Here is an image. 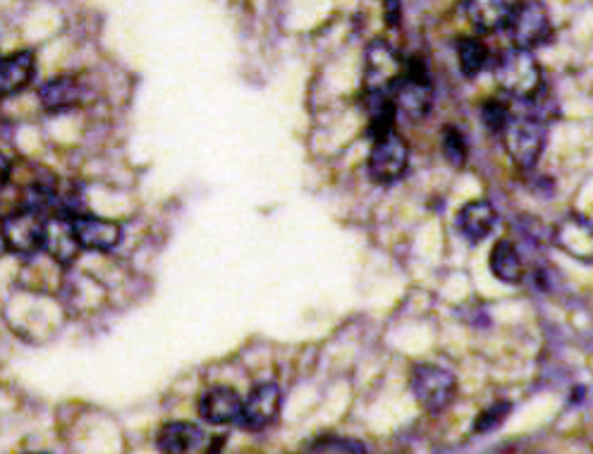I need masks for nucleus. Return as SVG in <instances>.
Masks as SVG:
<instances>
[{
	"instance_id": "1",
	"label": "nucleus",
	"mask_w": 593,
	"mask_h": 454,
	"mask_svg": "<svg viewBox=\"0 0 593 454\" xmlns=\"http://www.w3.org/2000/svg\"><path fill=\"white\" fill-rule=\"evenodd\" d=\"M493 78L508 96L520 103L534 101L543 86L539 60L534 53L524 49H508L500 53L493 65Z\"/></svg>"
},
{
	"instance_id": "2",
	"label": "nucleus",
	"mask_w": 593,
	"mask_h": 454,
	"mask_svg": "<svg viewBox=\"0 0 593 454\" xmlns=\"http://www.w3.org/2000/svg\"><path fill=\"white\" fill-rule=\"evenodd\" d=\"M405 60L384 39L369 43L364 53V91L367 96H392V89L402 80Z\"/></svg>"
},
{
	"instance_id": "3",
	"label": "nucleus",
	"mask_w": 593,
	"mask_h": 454,
	"mask_svg": "<svg viewBox=\"0 0 593 454\" xmlns=\"http://www.w3.org/2000/svg\"><path fill=\"white\" fill-rule=\"evenodd\" d=\"M412 392L426 412L440 414L452 404L458 381H454L452 371L438 367V363H419L412 371Z\"/></svg>"
},
{
	"instance_id": "4",
	"label": "nucleus",
	"mask_w": 593,
	"mask_h": 454,
	"mask_svg": "<svg viewBox=\"0 0 593 454\" xmlns=\"http://www.w3.org/2000/svg\"><path fill=\"white\" fill-rule=\"evenodd\" d=\"M49 214H43L39 208L22 206L14 214L6 216L3 223V239L6 249L18 256H32L39 249H43L45 225H49Z\"/></svg>"
},
{
	"instance_id": "5",
	"label": "nucleus",
	"mask_w": 593,
	"mask_h": 454,
	"mask_svg": "<svg viewBox=\"0 0 593 454\" xmlns=\"http://www.w3.org/2000/svg\"><path fill=\"white\" fill-rule=\"evenodd\" d=\"M392 103L409 120H421L431 113L433 82L419 60L405 68L402 80L392 89Z\"/></svg>"
},
{
	"instance_id": "6",
	"label": "nucleus",
	"mask_w": 593,
	"mask_h": 454,
	"mask_svg": "<svg viewBox=\"0 0 593 454\" xmlns=\"http://www.w3.org/2000/svg\"><path fill=\"white\" fill-rule=\"evenodd\" d=\"M503 136H505L510 158L520 165V168H534L545 148L549 132H545V125L541 123V120L520 115L510 120V125L503 132Z\"/></svg>"
},
{
	"instance_id": "7",
	"label": "nucleus",
	"mask_w": 593,
	"mask_h": 454,
	"mask_svg": "<svg viewBox=\"0 0 593 454\" xmlns=\"http://www.w3.org/2000/svg\"><path fill=\"white\" fill-rule=\"evenodd\" d=\"M407 165H409V146L405 142V136H400L398 132L378 136L369 156L371 179L388 185V182H395L405 175Z\"/></svg>"
},
{
	"instance_id": "8",
	"label": "nucleus",
	"mask_w": 593,
	"mask_h": 454,
	"mask_svg": "<svg viewBox=\"0 0 593 454\" xmlns=\"http://www.w3.org/2000/svg\"><path fill=\"white\" fill-rule=\"evenodd\" d=\"M508 32L514 41V49H536L551 34L549 12L541 3H520L514 8Z\"/></svg>"
},
{
	"instance_id": "9",
	"label": "nucleus",
	"mask_w": 593,
	"mask_h": 454,
	"mask_svg": "<svg viewBox=\"0 0 593 454\" xmlns=\"http://www.w3.org/2000/svg\"><path fill=\"white\" fill-rule=\"evenodd\" d=\"M283 404V390L276 383H262L252 390V395L242 409V426L247 431H264L278 419Z\"/></svg>"
},
{
	"instance_id": "10",
	"label": "nucleus",
	"mask_w": 593,
	"mask_h": 454,
	"mask_svg": "<svg viewBox=\"0 0 593 454\" xmlns=\"http://www.w3.org/2000/svg\"><path fill=\"white\" fill-rule=\"evenodd\" d=\"M72 230L78 235L80 247L91 251H113L120 245V239H123V227H120V223L86 214L72 218Z\"/></svg>"
},
{
	"instance_id": "11",
	"label": "nucleus",
	"mask_w": 593,
	"mask_h": 454,
	"mask_svg": "<svg viewBox=\"0 0 593 454\" xmlns=\"http://www.w3.org/2000/svg\"><path fill=\"white\" fill-rule=\"evenodd\" d=\"M242 409H245V402L239 400L237 390L227 385L208 388L200 398V416L211 426H227V423L239 421Z\"/></svg>"
},
{
	"instance_id": "12",
	"label": "nucleus",
	"mask_w": 593,
	"mask_h": 454,
	"mask_svg": "<svg viewBox=\"0 0 593 454\" xmlns=\"http://www.w3.org/2000/svg\"><path fill=\"white\" fill-rule=\"evenodd\" d=\"M43 249L45 254L55 259L58 264L70 266L80 254V241L78 235L72 230V218L65 216H51L49 225H45V237H43Z\"/></svg>"
},
{
	"instance_id": "13",
	"label": "nucleus",
	"mask_w": 593,
	"mask_h": 454,
	"mask_svg": "<svg viewBox=\"0 0 593 454\" xmlns=\"http://www.w3.org/2000/svg\"><path fill=\"white\" fill-rule=\"evenodd\" d=\"M514 8V3H505V0H469V3H464L469 22L483 34H495L508 29Z\"/></svg>"
},
{
	"instance_id": "14",
	"label": "nucleus",
	"mask_w": 593,
	"mask_h": 454,
	"mask_svg": "<svg viewBox=\"0 0 593 454\" xmlns=\"http://www.w3.org/2000/svg\"><path fill=\"white\" fill-rule=\"evenodd\" d=\"M558 245L574 259L593 264V225L580 216L562 220L558 227Z\"/></svg>"
},
{
	"instance_id": "15",
	"label": "nucleus",
	"mask_w": 593,
	"mask_h": 454,
	"mask_svg": "<svg viewBox=\"0 0 593 454\" xmlns=\"http://www.w3.org/2000/svg\"><path fill=\"white\" fill-rule=\"evenodd\" d=\"M498 223V214L491 202L479 199L469 202L460 214H458V230L462 237L469 241H481L493 233V227Z\"/></svg>"
},
{
	"instance_id": "16",
	"label": "nucleus",
	"mask_w": 593,
	"mask_h": 454,
	"mask_svg": "<svg viewBox=\"0 0 593 454\" xmlns=\"http://www.w3.org/2000/svg\"><path fill=\"white\" fill-rule=\"evenodd\" d=\"M202 443H204V431L190 421L165 423L156 437V445L163 454H190Z\"/></svg>"
},
{
	"instance_id": "17",
	"label": "nucleus",
	"mask_w": 593,
	"mask_h": 454,
	"mask_svg": "<svg viewBox=\"0 0 593 454\" xmlns=\"http://www.w3.org/2000/svg\"><path fill=\"white\" fill-rule=\"evenodd\" d=\"M39 101L43 103L45 111H70L82 101V84L72 74H63V78H53L39 89Z\"/></svg>"
},
{
	"instance_id": "18",
	"label": "nucleus",
	"mask_w": 593,
	"mask_h": 454,
	"mask_svg": "<svg viewBox=\"0 0 593 454\" xmlns=\"http://www.w3.org/2000/svg\"><path fill=\"white\" fill-rule=\"evenodd\" d=\"M37 70V55L34 51H18L3 58L0 65V84H3V94L12 96L22 91L29 82L34 80Z\"/></svg>"
},
{
	"instance_id": "19",
	"label": "nucleus",
	"mask_w": 593,
	"mask_h": 454,
	"mask_svg": "<svg viewBox=\"0 0 593 454\" xmlns=\"http://www.w3.org/2000/svg\"><path fill=\"white\" fill-rule=\"evenodd\" d=\"M489 264L493 276L508 285H514L524 278V264L520 259V251H517L510 239L495 241L489 256Z\"/></svg>"
},
{
	"instance_id": "20",
	"label": "nucleus",
	"mask_w": 593,
	"mask_h": 454,
	"mask_svg": "<svg viewBox=\"0 0 593 454\" xmlns=\"http://www.w3.org/2000/svg\"><path fill=\"white\" fill-rule=\"evenodd\" d=\"M458 60L464 78H477V74L489 63V49L477 37H464L458 41Z\"/></svg>"
},
{
	"instance_id": "21",
	"label": "nucleus",
	"mask_w": 593,
	"mask_h": 454,
	"mask_svg": "<svg viewBox=\"0 0 593 454\" xmlns=\"http://www.w3.org/2000/svg\"><path fill=\"white\" fill-rule=\"evenodd\" d=\"M443 154L454 165V168H462V165H464V161H467V136L458 127L448 125L443 130Z\"/></svg>"
},
{
	"instance_id": "22",
	"label": "nucleus",
	"mask_w": 593,
	"mask_h": 454,
	"mask_svg": "<svg viewBox=\"0 0 593 454\" xmlns=\"http://www.w3.org/2000/svg\"><path fill=\"white\" fill-rule=\"evenodd\" d=\"M481 117H483V125L489 127V132H493V134H498V132L503 134L508 130V125H510V120H512L508 105L500 103V101L485 103L481 109Z\"/></svg>"
},
{
	"instance_id": "23",
	"label": "nucleus",
	"mask_w": 593,
	"mask_h": 454,
	"mask_svg": "<svg viewBox=\"0 0 593 454\" xmlns=\"http://www.w3.org/2000/svg\"><path fill=\"white\" fill-rule=\"evenodd\" d=\"M510 414V404L508 402H500V404H493L491 409H485L483 414H479L477 423H474V431L477 433H489L493 431L495 426H500Z\"/></svg>"
},
{
	"instance_id": "24",
	"label": "nucleus",
	"mask_w": 593,
	"mask_h": 454,
	"mask_svg": "<svg viewBox=\"0 0 593 454\" xmlns=\"http://www.w3.org/2000/svg\"><path fill=\"white\" fill-rule=\"evenodd\" d=\"M34 454H45V452H34Z\"/></svg>"
}]
</instances>
